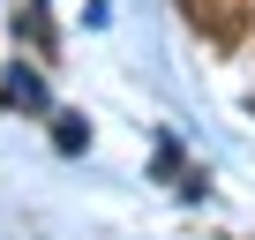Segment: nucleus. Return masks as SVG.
Instances as JSON below:
<instances>
[{
    "instance_id": "f257e3e1",
    "label": "nucleus",
    "mask_w": 255,
    "mask_h": 240,
    "mask_svg": "<svg viewBox=\"0 0 255 240\" xmlns=\"http://www.w3.org/2000/svg\"><path fill=\"white\" fill-rule=\"evenodd\" d=\"M8 105H45V83H38L30 68H15V75H8Z\"/></svg>"
}]
</instances>
